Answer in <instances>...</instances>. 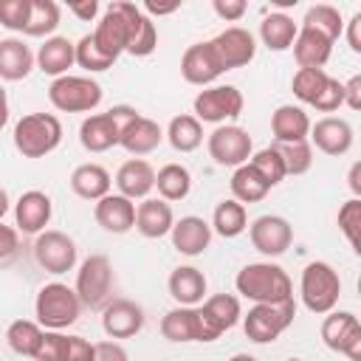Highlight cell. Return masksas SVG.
Wrapping results in <instances>:
<instances>
[{
  "instance_id": "6da1fadb",
  "label": "cell",
  "mask_w": 361,
  "mask_h": 361,
  "mask_svg": "<svg viewBox=\"0 0 361 361\" xmlns=\"http://www.w3.org/2000/svg\"><path fill=\"white\" fill-rule=\"evenodd\" d=\"M234 288L254 305H279L293 299V282L276 262H248L245 268H240Z\"/></svg>"
},
{
  "instance_id": "7a4b0ae2",
  "label": "cell",
  "mask_w": 361,
  "mask_h": 361,
  "mask_svg": "<svg viewBox=\"0 0 361 361\" xmlns=\"http://www.w3.org/2000/svg\"><path fill=\"white\" fill-rule=\"evenodd\" d=\"M62 144V121L54 113H28L14 124V147L23 158H45Z\"/></svg>"
},
{
  "instance_id": "3957f363",
  "label": "cell",
  "mask_w": 361,
  "mask_h": 361,
  "mask_svg": "<svg viewBox=\"0 0 361 361\" xmlns=\"http://www.w3.org/2000/svg\"><path fill=\"white\" fill-rule=\"evenodd\" d=\"M299 293H302V305L316 313L324 316L330 310H336L338 296H341V279L336 274V268L330 262H307L302 268V279H299Z\"/></svg>"
},
{
  "instance_id": "277c9868",
  "label": "cell",
  "mask_w": 361,
  "mask_h": 361,
  "mask_svg": "<svg viewBox=\"0 0 361 361\" xmlns=\"http://www.w3.org/2000/svg\"><path fill=\"white\" fill-rule=\"evenodd\" d=\"M34 313H37V324L42 330H65L79 319L82 302H79L76 290L68 288L65 282H48L39 288V293L34 299Z\"/></svg>"
},
{
  "instance_id": "5b68a950",
  "label": "cell",
  "mask_w": 361,
  "mask_h": 361,
  "mask_svg": "<svg viewBox=\"0 0 361 361\" xmlns=\"http://www.w3.org/2000/svg\"><path fill=\"white\" fill-rule=\"evenodd\" d=\"M135 116H138V110L130 104H116L107 113H93L79 124V144L87 152H107V149L118 147L121 130Z\"/></svg>"
},
{
  "instance_id": "8992f818",
  "label": "cell",
  "mask_w": 361,
  "mask_h": 361,
  "mask_svg": "<svg viewBox=\"0 0 361 361\" xmlns=\"http://www.w3.org/2000/svg\"><path fill=\"white\" fill-rule=\"evenodd\" d=\"M102 85L90 76H59L48 87V102L59 113H90L102 104Z\"/></svg>"
},
{
  "instance_id": "52a82bcc",
  "label": "cell",
  "mask_w": 361,
  "mask_h": 361,
  "mask_svg": "<svg viewBox=\"0 0 361 361\" xmlns=\"http://www.w3.org/2000/svg\"><path fill=\"white\" fill-rule=\"evenodd\" d=\"M296 316V302H279V305H251L243 316V330L254 344H271L276 341Z\"/></svg>"
},
{
  "instance_id": "ba28073f",
  "label": "cell",
  "mask_w": 361,
  "mask_h": 361,
  "mask_svg": "<svg viewBox=\"0 0 361 361\" xmlns=\"http://www.w3.org/2000/svg\"><path fill=\"white\" fill-rule=\"evenodd\" d=\"M76 296L85 307L90 310H102L110 302V290H113V265L104 254H90L87 259H82L79 271H76Z\"/></svg>"
},
{
  "instance_id": "9c48e42d",
  "label": "cell",
  "mask_w": 361,
  "mask_h": 361,
  "mask_svg": "<svg viewBox=\"0 0 361 361\" xmlns=\"http://www.w3.org/2000/svg\"><path fill=\"white\" fill-rule=\"evenodd\" d=\"M243 319L240 299L231 293H214L197 307V341H217Z\"/></svg>"
},
{
  "instance_id": "30bf717a",
  "label": "cell",
  "mask_w": 361,
  "mask_h": 361,
  "mask_svg": "<svg viewBox=\"0 0 361 361\" xmlns=\"http://www.w3.org/2000/svg\"><path fill=\"white\" fill-rule=\"evenodd\" d=\"M209 155L217 166H243L248 164L251 152H254V141L248 135V130L237 127V124H220L212 130V135L206 138Z\"/></svg>"
},
{
  "instance_id": "8fae6325",
  "label": "cell",
  "mask_w": 361,
  "mask_h": 361,
  "mask_svg": "<svg viewBox=\"0 0 361 361\" xmlns=\"http://www.w3.org/2000/svg\"><path fill=\"white\" fill-rule=\"evenodd\" d=\"M243 93L234 85H214V87H203L192 107H195V118L197 121H209V124H223L228 118H237L243 113Z\"/></svg>"
},
{
  "instance_id": "7c38bea8",
  "label": "cell",
  "mask_w": 361,
  "mask_h": 361,
  "mask_svg": "<svg viewBox=\"0 0 361 361\" xmlns=\"http://www.w3.org/2000/svg\"><path fill=\"white\" fill-rule=\"evenodd\" d=\"M322 341L333 353L361 361V322L350 310H330L322 322Z\"/></svg>"
},
{
  "instance_id": "4fadbf2b",
  "label": "cell",
  "mask_w": 361,
  "mask_h": 361,
  "mask_svg": "<svg viewBox=\"0 0 361 361\" xmlns=\"http://www.w3.org/2000/svg\"><path fill=\"white\" fill-rule=\"evenodd\" d=\"M34 259L45 274H68L76 265V243L65 231L45 228L34 240Z\"/></svg>"
},
{
  "instance_id": "5bb4252c",
  "label": "cell",
  "mask_w": 361,
  "mask_h": 361,
  "mask_svg": "<svg viewBox=\"0 0 361 361\" xmlns=\"http://www.w3.org/2000/svg\"><path fill=\"white\" fill-rule=\"evenodd\" d=\"M127 14H124V0H113V3H107V8H104V14H102V20L96 23V28H93V42H96V48L104 54V56H110L113 62L127 51Z\"/></svg>"
},
{
  "instance_id": "9a60e30c",
  "label": "cell",
  "mask_w": 361,
  "mask_h": 361,
  "mask_svg": "<svg viewBox=\"0 0 361 361\" xmlns=\"http://www.w3.org/2000/svg\"><path fill=\"white\" fill-rule=\"evenodd\" d=\"M226 71L220 65V56L212 45V39L206 42H195L183 51L180 56V76L189 82V85H197V87H206L212 85L214 79H220Z\"/></svg>"
},
{
  "instance_id": "2e32d148",
  "label": "cell",
  "mask_w": 361,
  "mask_h": 361,
  "mask_svg": "<svg viewBox=\"0 0 361 361\" xmlns=\"http://www.w3.org/2000/svg\"><path fill=\"white\" fill-rule=\"evenodd\" d=\"M248 237L251 245L262 254V257H279L290 248L293 243V228L285 217L279 214H262L248 226Z\"/></svg>"
},
{
  "instance_id": "e0dca14e",
  "label": "cell",
  "mask_w": 361,
  "mask_h": 361,
  "mask_svg": "<svg viewBox=\"0 0 361 361\" xmlns=\"http://www.w3.org/2000/svg\"><path fill=\"white\" fill-rule=\"evenodd\" d=\"M217 56H220V65L223 71H234V68H243L254 59L257 54V39L248 28H240V25H228L223 28L214 39H212Z\"/></svg>"
},
{
  "instance_id": "ac0fdd59",
  "label": "cell",
  "mask_w": 361,
  "mask_h": 361,
  "mask_svg": "<svg viewBox=\"0 0 361 361\" xmlns=\"http://www.w3.org/2000/svg\"><path fill=\"white\" fill-rule=\"evenodd\" d=\"M144 327V307L133 299H110L102 307V330L110 338H133Z\"/></svg>"
},
{
  "instance_id": "d6986e66",
  "label": "cell",
  "mask_w": 361,
  "mask_h": 361,
  "mask_svg": "<svg viewBox=\"0 0 361 361\" xmlns=\"http://www.w3.org/2000/svg\"><path fill=\"white\" fill-rule=\"evenodd\" d=\"M319 152L324 155H347L350 147H353V127L347 118H338V116H324L319 118L316 124H310V135H307Z\"/></svg>"
},
{
  "instance_id": "ffe728a7",
  "label": "cell",
  "mask_w": 361,
  "mask_h": 361,
  "mask_svg": "<svg viewBox=\"0 0 361 361\" xmlns=\"http://www.w3.org/2000/svg\"><path fill=\"white\" fill-rule=\"evenodd\" d=\"M51 197L39 189H28L20 195V200L14 203V223H17V231L23 234H39L45 231V226L51 223Z\"/></svg>"
},
{
  "instance_id": "44dd1931",
  "label": "cell",
  "mask_w": 361,
  "mask_h": 361,
  "mask_svg": "<svg viewBox=\"0 0 361 361\" xmlns=\"http://www.w3.org/2000/svg\"><path fill=\"white\" fill-rule=\"evenodd\" d=\"M124 14H127V54L130 56H149L158 48V28L152 17L141 11V6L124 0Z\"/></svg>"
},
{
  "instance_id": "7402d4cb",
  "label": "cell",
  "mask_w": 361,
  "mask_h": 361,
  "mask_svg": "<svg viewBox=\"0 0 361 361\" xmlns=\"http://www.w3.org/2000/svg\"><path fill=\"white\" fill-rule=\"evenodd\" d=\"M93 217L96 223L110 231V234H127L130 228H135V203L127 200L124 195H104L102 200H96L93 206Z\"/></svg>"
},
{
  "instance_id": "603a6c76",
  "label": "cell",
  "mask_w": 361,
  "mask_h": 361,
  "mask_svg": "<svg viewBox=\"0 0 361 361\" xmlns=\"http://www.w3.org/2000/svg\"><path fill=\"white\" fill-rule=\"evenodd\" d=\"M172 248L183 257H197L209 248L212 243V226L203 220V217H195V214H186L180 220H175L172 231Z\"/></svg>"
},
{
  "instance_id": "cb8c5ba5",
  "label": "cell",
  "mask_w": 361,
  "mask_h": 361,
  "mask_svg": "<svg viewBox=\"0 0 361 361\" xmlns=\"http://www.w3.org/2000/svg\"><path fill=\"white\" fill-rule=\"evenodd\" d=\"M116 189L127 200H144L155 189V169L144 158H130L116 172Z\"/></svg>"
},
{
  "instance_id": "d4e9b609",
  "label": "cell",
  "mask_w": 361,
  "mask_h": 361,
  "mask_svg": "<svg viewBox=\"0 0 361 361\" xmlns=\"http://www.w3.org/2000/svg\"><path fill=\"white\" fill-rule=\"evenodd\" d=\"M175 226V214H172V206L161 197H144L138 206H135V228L141 237L147 240H158V237H166Z\"/></svg>"
},
{
  "instance_id": "484cf974",
  "label": "cell",
  "mask_w": 361,
  "mask_h": 361,
  "mask_svg": "<svg viewBox=\"0 0 361 361\" xmlns=\"http://www.w3.org/2000/svg\"><path fill=\"white\" fill-rule=\"evenodd\" d=\"M274 144H296L310 135V116L299 104H279L271 116Z\"/></svg>"
},
{
  "instance_id": "4316f807",
  "label": "cell",
  "mask_w": 361,
  "mask_h": 361,
  "mask_svg": "<svg viewBox=\"0 0 361 361\" xmlns=\"http://www.w3.org/2000/svg\"><path fill=\"white\" fill-rule=\"evenodd\" d=\"M164 141V130L158 121L147 118V116H135L124 130H121V138H118V147H124L130 155L141 158V155H149L158 149V144Z\"/></svg>"
},
{
  "instance_id": "83f0119b",
  "label": "cell",
  "mask_w": 361,
  "mask_h": 361,
  "mask_svg": "<svg viewBox=\"0 0 361 361\" xmlns=\"http://www.w3.org/2000/svg\"><path fill=\"white\" fill-rule=\"evenodd\" d=\"M169 296L180 305V307H197L206 299V276L200 268L195 265H178L169 274Z\"/></svg>"
},
{
  "instance_id": "f1b7e54d",
  "label": "cell",
  "mask_w": 361,
  "mask_h": 361,
  "mask_svg": "<svg viewBox=\"0 0 361 361\" xmlns=\"http://www.w3.org/2000/svg\"><path fill=\"white\" fill-rule=\"evenodd\" d=\"M290 48H293V59L299 62V68H324L333 54V39H327L324 34L307 25H299Z\"/></svg>"
},
{
  "instance_id": "f546056e",
  "label": "cell",
  "mask_w": 361,
  "mask_h": 361,
  "mask_svg": "<svg viewBox=\"0 0 361 361\" xmlns=\"http://www.w3.org/2000/svg\"><path fill=\"white\" fill-rule=\"evenodd\" d=\"M73 62H76V54H73V42L68 37H48L34 56V65L54 79L65 76L68 68H73Z\"/></svg>"
},
{
  "instance_id": "4dcf8cb0",
  "label": "cell",
  "mask_w": 361,
  "mask_h": 361,
  "mask_svg": "<svg viewBox=\"0 0 361 361\" xmlns=\"http://www.w3.org/2000/svg\"><path fill=\"white\" fill-rule=\"evenodd\" d=\"M31 71H34L31 48L23 39H17V37L0 39V79L3 82H20Z\"/></svg>"
},
{
  "instance_id": "1f68e13d",
  "label": "cell",
  "mask_w": 361,
  "mask_h": 361,
  "mask_svg": "<svg viewBox=\"0 0 361 361\" xmlns=\"http://www.w3.org/2000/svg\"><path fill=\"white\" fill-rule=\"evenodd\" d=\"M110 186L113 178L102 164H79L71 172V189L82 200H102L104 195H110Z\"/></svg>"
},
{
  "instance_id": "d6a6232c",
  "label": "cell",
  "mask_w": 361,
  "mask_h": 361,
  "mask_svg": "<svg viewBox=\"0 0 361 361\" xmlns=\"http://www.w3.org/2000/svg\"><path fill=\"white\" fill-rule=\"evenodd\" d=\"M296 31H299V23H293V17L282 11H271L259 23V39L268 51H288L296 39Z\"/></svg>"
},
{
  "instance_id": "836d02e7",
  "label": "cell",
  "mask_w": 361,
  "mask_h": 361,
  "mask_svg": "<svg viewBox=\"0 0 361 361\" xmlns=\"http://www.w3.org/2000/svg\"><path fill=\"white\" fill-rule=\"evenodd\" d=\"M161 336L175 344L197 341V307H172L161 319Z\"/></svg>"
},
{
  "instance_id": "e575fe53",
  "label": "cell",
  "mask_w": 361,
  "mask_h": 361,
  "mask_svg": "<svg viewBox=\"0 0 361 361\" xmlns=\"http://www.w3.org/2000/svg\"><path fill=\"white\" fill-rule=\"evenodd\" d=\"M164 138L169 141V147L175 152H195L203 144V124L192 113H180L169 121Z\"/></svg>"
},
{
  "instance_id": "d590c367",
  "label": "cell",
  "mask_w": 361,
  "mask_h": 361,
  "mask_svg": "<svg viewBox=\"0 0 361 361\" xmlns=\"http://www.w3.org/2000/svg\"><path fill=\"white\" fill-rule=\"evenodd\" d=\"M155 189H158L161 200H166V203L183 200L192 192V175L183 164H164L155 172Z\"/></svg>"
},
{
  "instance_id": "8d00e7d4",
  "label": "cell",
  "mask_w": 361,
  "mask_h": 361,
  "mask_svg": "<svg viewBox=\"0 0 361 361\" xmlns=\"http://www.w3.org/2000/svg\"><path fill=\"white\" fill-rule=\"evenodd\" d=\"M212 231H217L220 237L231 240V237H240L245 228H248V214H245V206L237 203L234 197L228 200H220L214 206V214H212Z\"/></svg>"
},
{
  "instance_id": "74e56055",
  "label": "cell",
  "mask_w": 361,
  "mask_h": 361,
  "mask_svg": "<svg viewBox=\"0 0 361 361\" xmlns=\"http://www.w3.org/2000/svg\"><path fill=\"white\" fill-rule=\"evenodd\" d=\"M271 192V186L265 183V178L251 166V164H243L234 169L231 175V195L237 203H259L265 195Z\"/></svg>"
},
{
  "instance_id": "f35d334b",
  "label": "cell",
  "mask_w": 361,
  "mask_h": 361,
  "mask_svg": "<svg viewBox=\"0 0 361 361\" xmlns=\"http://www.w3.org/2000/svg\"><path fill=\"white\" fill-rule=\"evenodd\" d=\"M330 79H333V76H330L324 68H299V71L293 73L290 87H293V96H296L299 102L316 107V102L324 96Z\"/></svg>"
},
{
  "instance_id": "ab89813d",
  "label": "cell",
  "mask_w": 361,
  "mask_h": 361,
  "mask_svg": "<svg viewBox=\"0 0 361 361\" xmlns=\"http://www.w3.org/2000/svg\"><path fill=\"white\" fill-rule=\"evenodd\" d=\"M42 333H45V330H42L37 322H31V319H17V322H11L8 330H6V341H8V347H11L17 355L34 358L37 350H39V344H42Z\"/></svg>"
},
{
  "instance_id": "60d3db41",
  "label": "cell",
  "mask_w": 361,
  "mask_h": 361,
  "mask_svg": "<svg viewBox=\"0 0 361 361\" xmlns=\"http://www.w3.org/2000/svg\"><path fill=\"white\" fill-rule=\"evenodd\" d=\"M59 6L54 0H31V17H28V25H25V37H51L59 25Z\"/></svg>"
},
{
  "instance_id": "b9f144b4",
  "label": "cell",
  "mask_w": 361,
  "mask_h": 361,
  "mask_svg": "<svg viewBox=\"0 0 361 361\" xmlns=\"http://www.w3.org/2000/svg\"><path fill=\"white\" fill-rule=\"evenodd\" d=\"M302 25H307V28H313V31H319V34H324L327 39H338L341 37V31H344V20H341V11L336 8V6H327V3H319V6H310L307 11H305V20H302Z\"/></svg>"
},
{
  "instance_id": "7bdbcfd3",
  "label": "cell",
  "mask_w": 361,
  "mask_h": 361,
  "mask_svg": "<svg viewBox=\"0 0 361 361\" xmlns=\"http://www.w3.org/2000/svg\"><path fill=\"white\" fill-rule=\"evenodd\" d=\"M285 164V175H305L313 166V147L310 141H296V144H274Z\"/></svg>"
},
{
  "instance_id": "ee69618b",
  "label": "cell",
  "mask_w": 361,
  "mask_h": 361,
  "mask_svg": "<svg viewBox=\"0 0 361 361\" xmlns=\"http://www.w3.org/2000/svg\"><path fill=\"white\" fill-rule=\"evenodd\" d=\"M248 164H251V166L265 178V183H268L271 189H274L276 183H282V178H285V164H282L279 152L274 149V144H271V147H265V149L251 152Z\"/></svg>"
},
{
  "instance_id": "f6af8a7d",
  "label": "cell",
  "mask_w": 361,
  "mask_h": 361,
  "mask_svg": "<svg viewBox=\"0 0 361 361\" xmlns=\"http://www.w3.org/2000/svg\"><path fill=\"white\" fill-rule=\"evenodd\" d=\"M338 228L347 237L350 248L355 254H361V197H350L338 209Z\"/></svg>"
},
{
  "instance_id": "bcb514c9",
  "label": "cell",
  "mask_w": 361,
  "mask_h": 361,
  "mask_svg": "<svg viewBox=\"0 0 361 361\" xmlns=\"http://www.w3.org/2000/svg\"><path fill=\"white\" fill-rule=\"evenodd\" d=\"M73 54H76V65L85 68L87 73H102V71L113 68V59L104 56V54L96 48V42H93L90 34H85L79 42H73Z\"/></svg>"
},
{
  "instance_id": "7dc6e473",
  "label": "cell",
  "mask_w": 361,
  "mask_h": 361,
  "mask_svg": "<svg viewBox=\"0 0 361 361\" xmlns=\"http://www.w3.org/2000/svg\"><path fill=\"white\" fill-rule=\"evenodd\" d=\"M31 17V0H0V25L8 31H25Z\"/></svg>"
},
{
  "instance_id": "c3c4849f",
  "label": "cell",
  "mask_w": 361,
  "mask_h": 361,
  "mask_svg": "<svg viewBox=\"0 0 361 361\" xmlns=\"http://www.w3.org/2000/svg\"><path fill=\"white\" fill-rule=\"evenodd\" d=\"M65 350H68V336L62 330H45L34 361H65Z\"/></svg>"
},
{
  "instance_id": "681fc988",
  "label": "cell",
  "mask_w": 361,
  "mask_h": 361,
  "mask_svg": "<svg viewBox=\"0 0 361 361\" xmlns=\"http://www.w3.org/2000/svg\"><path fill=\"white\" fill-rule=\"evenodd\" d=\"M17 254H20V231L0 220V268L14 262Z\"/></svg>"
},
{
  "instance_id": "f907efd6",
  "label": "cell",
  "mask_w": 361,
  "mask_h": 361,
  "mask_svg": "<svg viewBox=\"0 0 361 361\" xmlns=\"http://www.w3.org/2000/svg\"><path fill=\"white\" fill-rule=\"evenodd\" d=\"M341 104H344V85H341L338 79H330L324 96L316 102V110H319V113H333V110H338Z\"/></svg>"
},
{
  "instance_id": "816d5d0a",
  "label": "cell",
  "mask_w": 361,
  "mask_h": 361,
  "mask_svg": "<svg viewBox=\"0 0 361 361\" xmlns=\"http://www.w3.org/2000/svg\"><path fill=\"white\" fill-rule=\"evenodd\" d=\"M212 8H214V14H217L220 20H226V23H237V20L248 11L245 0H214Z\"/></svg>"
},
{
  "instance_id": "f5cc1de1",
  "label": "cell",
  "mask_w": 361,
  "mask_h": 361,
  "mask_svg": "<svg viewBox=\"0 0 361 361\" xmlns=\"http://www.w3.org/2000/svg\"><path fill=\"white\" fill-rule=\"evenodd\" d=\"M65 361H93V344L82 336H68Z\"/></svg>"
},
{
  "instance_id": "db71d44e",
  "label": "cell",
  "mask_w": 361,
  "mask_h": 361,
  "mask_svg": "<svg viewBox=\"0 0 361 361\" xmlns=\"http://www.w3.org/2000/svg\"><path fill=\"white\" fill-rule=\"evenodd\" d=\"M93 361H130V355L118 341H99L93 344Z\"/></svg>"
},
{
  "instance_id": "11a10c76",
  "label": "cell",
  "mask_w": 361,
  "mask_h": 361,
  "mask_svg": "<svg viewBox=\"0 0 361 361\" xmlns=\"http://www.w3.org/2000/svg\"><path fill=\"white\" fill-rule=\"evenodd\" d=\"M344 85V104L350 110H361V76H350V82H341Z\"/></svg>"
},
{
  "instance_id": "9f6ffc18",
  "label": "cell",
  "mask_w": 361,
  "mask_h": 361,
  "mask_svg": "<svg viewBox=\"0 0 361 361\" xmlns=\"http://www.w3.org/2000/svg\"><path fill=\"white\" fill-rule=\"evenodd\" d=\"M347 45L353 54H361V11H355L347 23Z\"/></svg>"
},
{
  "instance_id": "6f0895ef",
  "label": "cell",
  "mask_w": 361,
  "mask_h": 361,
  "mask_svg": "<svg viewBox=\"0 0 361 361\" xmlns=\"http://www.w3.org/2000/svg\"><path fill=\"white\" fill-rule=\"evenodd\" d=\"M68 11L76 14L82 23H90L99 14V3L96 0H82V3H68Z\"/></svg>"
},
{
  "instance_id": "680465c9",
  "label": "cell",
  "mask_w": 361,
  "mask_h": 361,
  "mask_svg": "<svg viewBox=\"0 0 361 361\" xmlns=\"http://www.w3.org/2000/svg\"><path fill=\"white\" fill-rule=\"evenodd\" d=\"M141 11H144L147 17H149V14H158V17H161V14H172V11H178V3L158 6V3H152V0H149V3H144V8H141Z\"/></svg>"
},
{
  "instance_id": "91938a15",
  "label": "cell",
  "mask_w": 361,
  "mask_h": 361,
  "mask_svg": "<svg viewBox=\"0 0 361 361\" xmlns=\"http://www.w3.org/2000/svg\"><path fill=\"white\" fill-rule=\"evenodd\" d=\"M347 180H350L353 195L358 197V195H361V164H353V166H350V178H347Z\"/></svg>"
},
{
  "instance_id": "94428289",
  "label": "cell",
  "mask_w": 361,
  "mask_h": 361,
  "mask_svg": "<svg viewBox=\"0 0 361 361\" xmlns=\"http://www.w3.org/2000/svg\"><path fill=\"white\" fill-rule=\"evenodd\" d=\"M6 121H8V99H6V87L0 85V130L6 127Z\"/></svg>"
},
{
  "instance_id": "6125c7cd",
  "label": "cell",
  "mask_w": 361,
  "mask_h": 361,
  "mask_svg": "<svg viewBox=\"0 0 361 361\" xmlns=\"http://www.w3.org/2000/svg\"><path fill=\"white\" fill-rule=\"evenodd\" d=\"M8 206H11V203H8V192H6L3 186H0V220L6 217V212H8Z\"/></svg>"
},
{
  "instance_id": "be15d7a7",
  "label": "cell",
  "mask_w": 361,
  "mask_h": 361,
  "mask_svg": "<svg viewBox=\"0 0 361 361\" xmlns=\"http://www.w3.org/2000/svg\"><path fill=\"white\" fill-rule=\"evenodd\" d=\"M228 361H257L254 355H248V353H237V355H231Z\"/></svg>"
},
{
  "instance_id": "e7e4bbea",
  "label": "cell",
  "mask_w": 361,
  "mask_h": 361,
  "mask_svg": "<svg viewBox=\"0 0 361 361\" xmlns=\"http://www.w3.org/2000/svg\"><path fill=\"white\" fill-rule=\"evenodd\" d=\"M288 361H302V358H288Z\"/></svg>"
}]
</instances>
